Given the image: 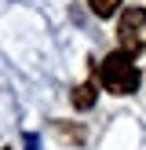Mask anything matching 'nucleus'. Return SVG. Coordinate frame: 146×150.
<instances>
[{
	"instance_id": "2",
	"label": "nucleus",
	"mask_w": 146,
	"mask_h": 150,
	"mask_svg": "<svg viewBox=\"0 0 146 150\" xmlns=\"http://www.w3.org/2000/svg\"><path fill=\"white\" fill-rule=\"evenodd\" d=\"M117 40L124 51H146V7H128L117 22Z\"/></svg>"
},
{
	"instance_id": "5",
	"label": "nucleus",
	"mask_w": 146,
	"mask_h": 150,
	"mask_svg": "<svg viewBox=\"0 0 146 150\" xmlns=\"http://www.w3.org/2000/svg\"><path fill=\"white\" fill-rule=\"evenodd\" d=\"M40 146V139H36V132H26V150H36Z\"/></svg>"
},
{
	"instance_id": "1",
	"label": "nucleus",
	"mask_w": 146,
	"mask_h": 150,
	"mask_svg": "<svg viewBox=\"0 0 146 150\" xmlns=\"http://www.w3.org/2000/svg\"><path fill=\"white\" fill-rule=\"evenodd\" d=\"M99 81H102V88H106L110 95H131V92L139 88V81H142V73H139L131 51L121 48V51H110V55L102 59Z\"/></svg>"
},
{
	"instance_id": "4",
	"label": "nucleus",
	"mask_w": 146,
	"mask_h": 150,
	"mask_svg": "<svg viewBox=\"0 0 146 150\" xmlns=\"http://www.w3.org/2000/svg\"><path fill=\"white\" fill-rule=\"evenodd\" d=\"M121 4H124V0H88V7H91L99 18H110V15H113Z\"/></svg>"
},
{
	"instance_id": "3",
	"label": "nucleus",
	"mask_w": 146,
	"mask_h": 150,
	"mask_svg": "<svg viewBox=\"0 0 146 150\" xmlns=\"http://www.w3.org/2000/svg\"><path fill=\"white\" fill-rule=\"evenodd\" d=\"M69 99H73V106H77V110H91L99 95H95V88H91V84H77Z\"/></svg>"
}]
</instances>
